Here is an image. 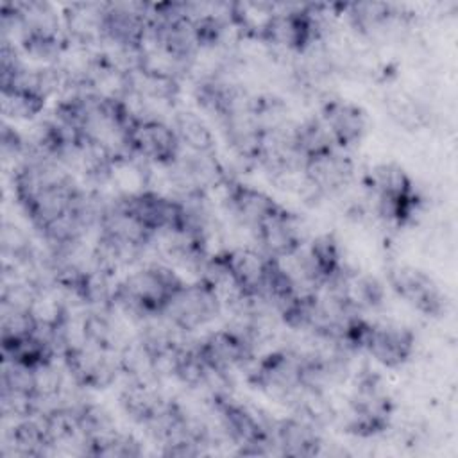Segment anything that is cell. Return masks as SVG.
Instances as JSON below:
<instances>
[{"label":"cell","instance_id":"obj_14","mask_svg":"<svg viewBox=\"0 0 458 458\" xmlns=\"http://www.w3.org/2000/svg\"><path fill=\"white\" fill-rule=\"evenodd\" d=\"M302 172L318 199L342 193L354 179V161L340 148L306 159Z\"/></svg>","mask_w":458,"mask_h":458},{"label":"cell","instance_id":"obj_19","mask_svg":"<svg viewBox=\"0 0 458 458\" xmlns=\"http://www.w3.org/2000/svg\"><path fill=\"white\" fill-rule=\"evenodd\" d=\"M63 29L72 43L98 48L104 41L106 4L73 2L66 4L63 13Z\"/></svg>","mask_w":458,"mask_h":458},{"label":"cell","instance_id":"obj_27","mask_svg":"<svg viewBox=\"0 0 458 458\" xmlns=\"http://www.w3.org/2000/svg\"><path fill=\"white\" fill-rule=\"evenodd\" d=\"M0 247H2V256L5 259L4 265L16 267L20 270H25L27 267H30L38 258V250L29 233L21 229L18 224L9 220H4L2 224Z\"/></svg>","mask_w":458,"mask_h":458},{"label":"cell","instance_id":"obj_12","mask_svg":"<svg viewBox=\"0 0 458 458\" xmlns=\"http://www.w3.org/2000/svg\"><path fill=\"white\" fill-rule=\"evenodd\" d=\"M259 250L270 258H286L306 243L302 220L299 215L281 206L265 218L254 231Z\"/></svg>","mask_w":458,"mask_h":458},{"label":"cell","instance_id":"obj_24","mask_svg":"<svg viewBox=\"0 0 458 458\" xmlns=\"http://www.w3.org/2000/svg\"><path fill=\"white\" fill-rule=\"evenodd\" d=\"M277 4L270 2H231L229 4V20L236 32L243 39L259 41L265 34L267 25L276 14Z\"/></svg>","mask_w":458,"mask_h":458},{"label":"cell","instance_id":"obj_13","mask_svg":"<svg viewBox=\"0 0 458 458\" xmlns=\"http://www.w3.org/2000/svg\"><path fill=\"white\" fill-rule=\"evenodd\" d=\"M318 118L340 150H349L360 145L369 131L367 113L361 106L347 98L324 100Z\"/></svg>","mask_w":458,"mask_h":458},{"label":"cell","instance_id":"obj_4","mask_svg":"<svg viewBox=\"0 0 458 458\" xmlns=\"http://www.w3.org/2000/svg\"><path fill=\"white\" fill-rule=\"evenodd\" d=\"M216 413L220 435L236 447L238 454H277L274 442V420L258 415L252 408L224 395L211 404Z\"/></svg>","mask_w":458,"mask_h":458},{"label":"cell","instance_id":"obj_25","mask_svg":"<svg viewBox=\"0 0 458 458\" xmlns=\"http://www.w3.org/2000/svg\"><path fill=\"white\" fill-rule=\"evenodd\" d=\"M172 127L179 138L182 150L195 154L216 152L215 136L202 116L190 109H174L172 113Z\"/></svg>","mask_w":458,"mask_h":458},{"label":"cell","instance_id":"obj_7","mask_svg":"<svg viewBox=\"0 0 458 458\" xmlns=\"http://www.w3.org/2000/svg\"><path fill=\"white\" fill-rule=\"evenodd\" d=\"M61 360L72 383L84 390L107 388L122 374L116 352L93 347L86 342L68 347Z\"/></svg>","mask_w":458,"mask_h":458},{"label":"cell","instance_id":"obj_22","mask_svg":"<svg viewBox=\"0 0 458 458\" xmlns=\"http://www.w3.org/2000/svg\"><path fill=\"white\" fill-rule=\"evenodd\" d=\"M118 403L132 422L147 426L161 411L166 399L157 392L156 383L129 379L118 395Z\"/></svg>","mask_w":458,"mask_h":458},{"label":"cell","instance_id":"obj_1","mask_svg":"<svg viewBox=\"0 0 458 458\" xmlns=\"http://www.w3.org/2000/svg\"><path fill=\"white\" fill-rule=\"evenodd\" d=\"M184 279L163 261L147 263L116 281L114 310L140 324L163 315Z\"/></svg>","mask_w":458,"mask_h":458},{"label":"cell","instance_id":"obj_30","mask_svg":"<svg viewBox=\"0 0 458 458\" xmlns=\"http://www.w3.org/2000/svg\"><path fill=\"white\" fill-rule=\"evenodd\" d=\"M47 100L21 89L2 91V113L9 120L34 122L43 113Z\"/></svg>","mask_w":458,"mask_h":458},{"label":"cell","instance_id":"obj_21","mask_svg":"<svg viewBox=\"0 0 458 458\" xmlns=\"http://www.w3.org/2000/svg\"><path fill=\"white\" fill-rule=\"evenodd\" d=\"M54 451V444L43 426L39 415L14 420L13 428L5 435L2 454L20 458H41Z\"/></svg>","mask_w":458,"mask_h":458},{"label":"cell","instance_id":"obj_2","mask_svg":"<svg viewBox=\"0 0 458 458\" xmlns=\"http://www.w3.org/2000/svg\"><path fill=\"white\" fill-rule=\"evenodd\" d=\"M363 184L374 200L376 215L395 227L408 225L420 211L419 195L408 172L394 163H377L363 177Z\"/></svg>","mask_w":458,"mask_h":458},{"label":"cell","instance_id":"obj_26","mask_svg":"<svg viewBox=\"0 0 458 458\" xmlns=\"http://www.w3.org/2000/svg\"><path fill=\"white\" fill-rule=\"evenodd\" d=\"M292 141H293V147H295L299 157L302 159V165L306 159H311L315 156H320L324 152L338 148L335 145L329 131L326 129V125L322 123V120L318 116L306 118L302 122H295L293 129H292Z\"/></svg>","mask_w":458,"mask_h":458},{"label":"cell","instance_id":"obj_10","mask_svg":"<svg viewBox=\"0 0 458 458\" xmlns=\"http://www.w3.org/2000/svg\"><path fill=\"white\" fill-rule=\"evenodd\" d=\"M386 276L392 290L424 317L438 318L445 313L447 299L424 270L406 263H394L388 267Z\"/></svg>","mask_w":458,"mask_h":458},{"label":"cell","instance_id":"obj_16","mask_svg":"<svg viewBox=\"0 0 458 458\" xmlns=\"http://www.w3.org/2000/svg\"><path fill=\"white\" fill-rule=\"evenodd\" d=\"M363 352L386 369H399L415 354V333L406 326L372 322Z\"/></svg>","mask_w":458,"mask_h":458},{"label":"cell","instance_id":"obj_23","mask_svg":"<svg viewBox=\"0 0 458 458\" xmlns=\"http://www.w3.org/2000/svg\"><path fill=\"white\" fill-rule=\"evenodd\" d=\"M225 261L247 297H256L261 290L268 256L252 247L224 249Z\"/></svg>","mask_w":458,"mask_h":458},{"label":"cell","instance_id":"obj_20","mask_svg":"<svg viewBox=\"0 0 458 458\" xmlns=\"http://www.w3.org/2000/svg\"><path fill=\"white\" fill-rule=\"evenodd\" d=\"M340 14L345 16L351 29L369 39L385 36L404 20L394 5L383 2L340 4Z\"/></svg>","mask_w":458,"mask_h":458},{"label":"cell","instance_id":"obj_15","mask_svg":"<svg viewBox=\"0 0 458 458\" xmlns=\"http://www.w3.org/2000/svg\"><path fill=\"white\" fill-rule=\"evenodd\" d=\"M120 200L123 208L134 218H138L152 234L170 229L181 231V204L170 193L150 188L136 195L120 197Z\"/></svg>","mask_w":458,"mask_h":458},{"label":"cell","instance_id":"obj_11","mask_svg":"<svg viewBox=\"0 0 458 458\" xmlns=\"http://www.w3.org/2000/svg\"><path fill=\"white\" fill-rule=\"evenodd\" d=\"M148 14L150 4L107 2L102 43L127 48H143L148 36Z\"/></svg>","mask_w":458,"mask_h":458},{"label":"cell","instance_id":"obj_6","mask_svg":"<svg viewBox=\"0 0 458 458\" xmlns=\"http://www.w3.org/2000/svg\"><path fill=\"white\" fill-rule=\"evenodd\" d=\"M224 313L222 301L202 279L190 281L175 292L163 315L184 335L206 327Z\"/></svg>","mask_w":458,"mask_h":458},{"label":"cell","instance_id":"obj_17","mask_svg":"<svg viewBox=\"0 0 458 458\" xmlns=\"http://www.w3.org/2000/svg\"><path fill=\"white\" fill-rule=\"evenodd\" d=\"M224 200L236 224L252 233L265 218L281 208L267 191L240 182L234 177L224 188Z\"/></svg>","mask_w":458,"mask_h":458},{"label":"cell","instance_id":"obj_28","mask_svg":"<svg viewBox=\"0 0 458 458\" xmlns=\"http://www.w3.org/2000/svg\"><path fill=\"white\" fill-rule=\"evenodd\" d=\"M16 7L25 21L27 34H64L63 16L52 4L30 0L16 2Z\"/></svg>","mask_w":458,"mask_h":458},{"label":"cell","instance_id":"obj_3","mask_svg":"<svg viewBox=\"0 0 458 458\" xmlns=\"http://www.w3.org/2000/svg\"><path fill=\"white\" fill-rule=\"evenodd\" d=\"M394 415V399L386 390L383 377L370 369H361L354 376V385L347 401L345 429L351 435L369 438L381 435L390 428Z\"/></svg>","mask_w":458,"mask_h":458},{"label":"cell","instance_id":"obj_9","mask_svg":"<svg viewBox=\"0 0 458 458\" xmlns=\"http://www.w3.org/2000/svg\"><path fill=\"white\" fill-rule=\"evenodd\" d=\"M127 145L131 154L157 166L174 163L182 152L172 123L163 118H134L127 131Z\"/></svg>","mask_w":458,"mask_h":458},{"label":"cell","instance_id":"obj_8","mask_svg":"<svg viewBox=\"0 0 458 458\" xmlns=\"http://www.w3.org/2000/svg\"><path fill=\"white\" fill-rule=\"evenodd\" d=\"M195 349L208 369L233 377L234 372L254 361L258 347L247 336L225 326L197 340Z\"/></svg>","mask_w":458,"mask_h":458},{"label":"cell","instance_id":"obj_18","mask_svg":"<svg viewBox=\"0 0 458 458\" xmlns=\"http://www.w3.org/2000/svg\"><path fill=\"white\" fill-rule=\"evenodd\" d=\"M274 442L277 454L293 458L317 456L324 445L320 428L297 413L274 420Z\"/></svg>","mask_w":458,"mask_h":458},{"label":"cell","instance_id":"obj_5","mask_svg":"<svg viewBox=\"0 0 458 458\" xmlns=\"http://www.w3.org/2000/svg\"><path fill=\"white\" fill-rule=\"evenodd\" d=\"M249 383L267 397L292 403L302 386V354L297 349H276L254 361Z\"/></svg>","mask_w":458,"mask_h":458},{"label":"cell","instance_id":"obj_29","mask_svg":"<svg viewBox=\"0 0 458 458\" xmlns=\"http://www.w3.org/2000/svg\"><path fill=\"white\" fill-rule=\"evenodd\" d=\"M84 454L106 458H136L143 454V447L141 442L132 435L114 429L104 437L88 442Z\"/></svg>","mask_w":458,"mask_h":458}]
</instances>
